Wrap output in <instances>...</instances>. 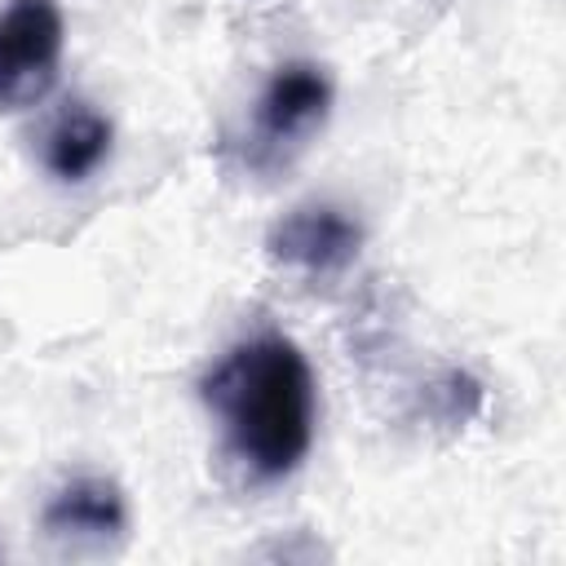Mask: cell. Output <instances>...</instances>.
Returning a JSON list of instances; mask_svg holds the SVG:
<instances>
[{"label": "cell", "instance_id": "obj_1", "mask_svg": "<svg viewBox=\"0 0 566 566\" xmlns=\"http://www.w3.org/2000/svg\"><path fill=\"white\" fill-rule=\"evenodd\" d=\"M221 451L248 482L287 478L314 442V371L283 332L243 336L199 385Z\"/></svg>", "mask_w": 566, "mask_h": 566}, {"label": "cell", "instance_id": "obj_2", "mask_svg": "<svg viewBox=\"0 0 566 566\" xmlns=\"http://www.w3.org/2000/svg\"><path fill=\"white\" fill-rule=\"evenodd\" d=\"M327 111H332L327 71L314 62H283L265 80V88L252 106V119L243 133V164L256 172L287 164L323 128Z\"/></svg>", "mask_w": 566, "mask_h": 566}, {"label": "cell", "instance_id": "obj_3", "mask_svg": "<svg viewBox=\"0 0 566 566\" xmlns=\"http://www.w3.org/2000/svg\"><path fill=\"white\" fill-rule=\"evenodd\" d=\"M62 66V9L53 0H9L0 9V111L35 106Z\"/></svg>", "mask_w": 566, "mask_h": 566}, {"label": "cell", "instance_id": "obj_4", "mask_svg": "<svg viewBox=\"0 0 566 566\" xmlns=\"http://www.w3.org/2000/svg\"><path fill=\"white\" fill-rule=\"evenodd\" d=\"M265 248L279 265L323 279V274H340L358 256L363 230L354 217H345L332 203H301L283 221H274Z\"/></svg>", "mask_w": 566, "mask_h": 566}, {"label": "cell", "instance_id": "obj_5", "mask_svg": "<svg viewBox=\"0 0 566 566\" xmlns=\"http://www.w3.org/2000/svg\"><path fill=\"white\" fill-rule=\"evenodd\" d=\"M128 526V509L115 482L106 478H71L44 504V531L66 544H106Z\"/></svg>", "mask_w": 566, "mask_h": 566}, {"label": "cell", "instance_id": "obj_6", "mask_svg": "<svg viewBox=\"0 0 566 566\" xmlns=\"http://www.w3.org/2000/svg\"><path fill=\"white\" fill-rule=\"evenodd\" d=\"M111 155V119L84 102H71L44 133V168L57 181H84Z\"/></svg>", "mask_w": 566, "mask_h": 566}]
</instances>
